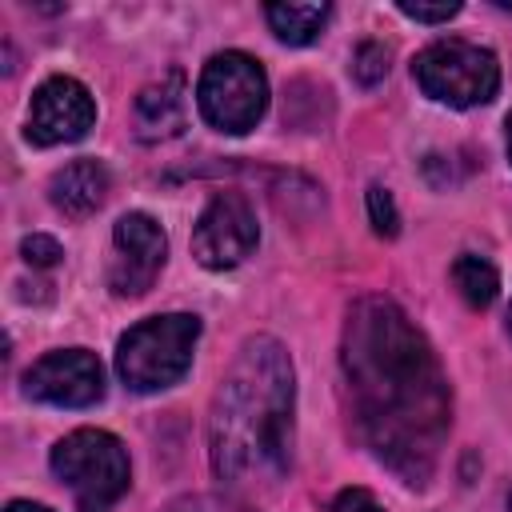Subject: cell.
<instances>
[{
  "label": "cell",
  "instance_id": "cell-22",
  "mask_svg": "<svg viewBox=\"0 0 512 512\" xmlns=\"http://www.w3.org/2000/svg\"><path fill=\"white\" fill-rule=\"evenodd\" d=\"M508 160H512V112H508Z\"/></svg>",
  "mask_w": 512,
  "mask_h": 512
},
{
  "label": "cell",
  "instance_id": "cell-11",
  "mask_svg": "<svg viewBox=\"0 0 512 512\" xmlns=\"http://www.w3.org/2000/svg\"><path fill=\"white\" fill-rule=\"evenodd\" d=\"M136 136L156 144V140H172L184 132V116H188V100H184V72L172 68L160 80L144 84L136 92Z\"/></svg>",
  "mask_w": 512,
  "mask_h": 512
},
{
  "label": "cell",
  "instance_id": "cell-16",
  "mask_svg": "<svg viewBox=\"0 0 512 512\" xmlns=\"http://www.w3.org/2000/svg\"><path fill=\"white\" fill-rule=\"evenodd\" d=\"M164 512H256V508H248L244 500L224 496V492H192V496L172 500Z\"/></svg>",
  "mask_w": 512,
  "mask_h": 512
},
{
  "label": "cell",
  "instance_id": "cell-4",
  "mask_svg": "<svg viewBox=\"0 0 512 512\" xmlns=\"http://www.w3.org/2000/svg\"><path fill=\"white\" fill-rule=\"evenodd\" d=\"M52 472L68 484L76 512H112L132 480L124 444L104 428H76L56 440Z\"/></svg>",
  "mask_w": 512,
  "mask_h": 512
},
{
  "label": "cell",
  "instance_id": "cell-10",
  "mask_svg": "<svg viewBox=\"0 0 512 512\" xmlns=\"http://www.w3.org/2000/svg\"><path fill=\"white\" fill-rule=\"evenodd\" d=\"M96 124V100L92 92L72 80V76H48L28 104V140L40 148L52 144H72L80 136H88V128Z\"/></svg>",
  "mask_w": 512,
  "mask_h": 512
},
{
  "label": "cell",
  "instance_id": "cell-19",
  "mask_svg": "<svg viewBox=\"0 0 512 512\" xmlns=\"http://www.w3.org/2000/svg\"><path fill=\"white\" fill-rule=\"evenodd\" d=\"M396 8H400L408 20H420V24H444V20H452V16L460 12L456 0H444V4H420V0L412 4V0H400Z\"/></svg>",
  "mask_w": 512,
  "mask_h": 512
},
{
  "label": "cell",
  "instance_id": "cell-23",
  "mask_svg": "<svg viewBox=\"0 0 512 512\" xmlns=\"http://www.w3.org/2000/svg\"><path fill=\"white\" fill-rule=\"evenodd\" d=\"M500 8H508V12H512V0H500Z\"/></svg>",
  "mask_w": 512,
  "mask_h": 512
},
{
  "label": "cell",
  "instance_id": "cell-18",
  "mask_svg": "<svg viewBox=\"0 0 512 512\" xmlns=\"http://www.w3.org/2000/svg\"><path fill=\"white\" fill-rule=\"evenodd\" d=\"M20 256H24L32 268H52L64 252H60V244H56L52 236H40V232H36V236H24V240H20Z\"/></svg>",
  "mask_w": 512,
  "mask_h": 512
},
{
  "label": "cell",
  "instance_id": "cell-6",
  "mask_svg": "<svg viewBox=\"0 0 512 512\" xmlns=\"http://www.w3.org/2000/svg\"><path fill=\"white\" fill-rule=\"evenodd\" d=\"M200 116L216 132H248L268 108V76L248 52H216L196 84Z\"/></svg>",
  "mask_w": 512,
  "mask_h": 512
},
{
  "label": "cell",
  "instance_id": "cell-25",
  "mask_svg": "<svg viewBox=\"0 0 512 512\" xmlns=\"http://www.w3.org/2000/svg\"><path fill=\"white\" fill-rule=\"evenodd\" d=\"M508 512H512V500H508Z\"/></svg>",
  "mask_w": 512,
  "mask_h": 512
},
{
  "label": "cell",
  "instance_id": "cell-2",
  "mask_svg": "<svg viewBox=\"0 0 512 512\" xmlns=\"http://www.w3.org/2000/svg\"><path fill=\"white\" fill-rule=\"evenodd\" d=\"M292 360L276 336H248L208 416L212 472L236 488H272L292 464Z\"/></svg>",
  "mask_w": 512,
  "mask_h": 512
},
{
  "label": "cell",
  "instance_id": "cell-14",
  "mask_svg": "<svg viewBox=\"0 0 512 512\" xmlns=\"http://www.w3.org/2000/svg\"><path fill=\"white\" fill-rule=\"evenodd\" d=\"M452 284L472 308H488L500 292V272L492 268V260H484L476 252H460L452 260Z\"/></svg>",
  "mask_w": 512,
  "mask_h": 512
},
{
  "label": "cell",
  "instance_id": "cell-8",
  "mask_svg": "<svg viewBox=\"0 0 512 512\" xmlns=\"http://www.w3.org/2000/svg\"><path fill=\"white\" fill-rule=\"evenodd\" d=\"M168 256V236L148 212H124L112 228L108 284L116 296H144L160 276Z\"/></svg>",
  "mask_w": 512,
  "mask_h": 512
},
{
  "label": "cell",
  "instance_id": "cell-13",
  "mask_svg": "<svg viewBox=\"0 0 512 512\" xmlns=\"http://www.w3.org/2000/svg\"><path fill=\"white\" fill-rule=\"evenodd\" d=\"M328 4H268L264 16H268V28L276 32V40L284 44H312L316 32L324 28L328 20Z\"/></svg>",
  "mask_w": 512,
  "mask_h": 512
},
{
  "label": "cell",
  "instance_id": "cell-12",
  "mask_svg": "<svg viewBox=\"0 0 512 512\" xmlns=\"http://www.w3.org/2000/svg\"><path fill=\"white\" fill-rule=\"evenodd\" d=\"M108 168L100 164V160H72V164H64L52 180H48V200L64 212V216H72V220H84V216H92L100 204H104V196H108Z\"/></svg>",
  "mask_w": 512,
  "mask_h": 512
},
{
  "label": "cell",
  "instance_id": "cell-24",
  "mask_svg": "<svg viewBox=\"0 0 512 512\" xmlns=\"http://www.w3.org/2000/svg\"><path fill=\"white\" fill-rule=\"evenodd\" d=\"M508 328H512V308H508Z\"/></svg>",
  "mask_w": 512,
  "mask_h": 512
},
{
  "label": "cell",
  "instance_id": "cell-5",
  "mask_svg": "<svg viewBox=\"0 0 512 512\" xmlns=\"http://www.w3.org/2000/svg\"><path fill=\"white\" fill-rule=\"evenodd\" d=\"M412 76L436 104L476 108L488 104L500 88V64L488 48L468 40H436L412 60Z\"/></svg>",
  "mask_w": 512,
  "mask_h": 512
},
{
  "label": "cell",
  "instance_id": "cell-1",
  "mask_svg": "<svg viewBox=\"0 0 512 512\" xmlns=\"http://www.w3.org/2000/svg\"><path fill=\"white\" fill-rule=\"evenodd\" d=\"M340 364L352 420L372 456L404 484L424 488L452 424V392L424 332L396 300L360 296L344 320Z\"/></svg>",
  "mask_w": 512,
  "mask_h": 512
},
{
  "label": "cell",
  "instance_id": "cell-20",
  "mask_svg": "<svg viewBox=\"0 0 512 512\" xmlns=\"http://www.w3.org/2000/svg\"><path fill=\"white\" fill-rule=\"evenodd\" d=\"M332 512H384V508H380V500L368 488H344L332 500Z\"/></svg>",
  "mask_w": 512,
  "mask_h": 512
},
{
  "label": "cell",
  "instance_id": "cell-21",
  "mask_svg": "<svg viewBox=\"0 0 512 512\" xmlns=\"http://www.w3.org/2000/svg\"><path fill=\"white\" fill-rule=\"evenodd\" d=\"M4 512H52V508H44V504H32V500H12Z\"/></svg>",
  "mask_w": 512,
  "mask_h": 512
},
{
  "label": "cell",
  "instance_id": "cell-17",
  "mask_svg": "<svg viewBox=\"0 0 512 512\" xmlns=\"http://www.w3.org/2000/svg\"><path fill=\"white\" fill-rule=\"evenodd\" d=\"M368 216H372V228H376L380 236L392 240V236L400 232V212H396V204H392V192L380 188V184L368 188Z\"/></svg>",
  "mask_w": 512,
  "mask_h": 512
},
{
  "label": "cell",
  "instance_id": "cell-9",
  "mask_svg": "<svg viewBox=\"0 0 512 512\" xmlns=\"http://www.w3.org/2000/svg\"><path fill=\"white\" fill-rule=\"evenodd\" d=\"M24 396L56 408H88L104 396V368L88 348H56L24 372Z\"/></svg>",
  "mask_w": 512,
  "mask_h": 512
},
{
  "label": "cell",
  "instance_id": "cell-7",
  "mask_svg": "<svg viewBox=\"0 0 512 512\" xmlns=\"http://www.w3.org/2000/svg\"><path fill=\"white\" fill-rule=\"evenodd\" d=\"M256 244H260L256 212L240 192H216L192 228V256L212 272L244 264L256 252Z\"/></svg>",
  "mask_w": 512,
  "mask_h": 512
},
{
  "label": "cell",
  "instance_id": "cell-15",
  "mask_svg": "<svg viewBox=\"0 0 512 512\" xmlns=\"http://www.w3.org/2000/svg\"><path fill=\"white\" fill-rule=\"evenodd\" d=\"M388 60H392V52H388L384 44L364 40V44L352 52V80H356L360 88H376V84L388 76Z\"/></svg>",
  "mask_w": 512,
  "mask_h": 512
},
{
  "label": "cell",
  "instance_id": "cell-3",
  "mask_svg": "<svg viewBox=\"0 0 512 512\" xmlns=\"http://www.w3.org/2000/svg\"><path fill=\"white\" fill-rule=\"evenodd\" d=\"M200 320L188 312L148 316L132 324L116 344V372L132 392H160L172 388L196 352Z\"/></svg>",
  "mask_w": 512,
  "mask_h": 512
}]
</instances>
